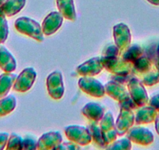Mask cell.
Returning a JSON list of instances; mask_svg holds the SVG:
<instances>
[{
    "mask_svg": "<svg viewBox=\"0 0 159 150\" xmlns=\"http://www.w3.org/2000/svg\"><path fill=\"white\" fill-rule=\"evenodd\" d=\"M120 50L116 45H108L102 56L104 68L117 77H126L134 73V63L126 60L119 54Z\"/></svg>",
    "mask_w": 159,
    "mask_h": 150,
    "instance_id": "6da1fadb",
    "label": "cell"
},
{
    "mask_svg": "<svg viewBox=\"0 0 159 150\" xmlns=\"http://www.w3.org/2000/svg\"><path fill=\"white\" fill-rule=\"evenodd\" d=\"M14 25L20 33L27 35L38 42H42L44 41V34L42 27L31 18L26 16L18 18L15 21Z\"/></svg>",
    "mask_w": 159,
    "mask_h": 150,
    "instance_id": "7a4b0ae2",
    "label": "cell"
},
{
    "mask_svg": "<svg viewBox=\"0 0 159 150\" xmlns=\"http://www.w3.org/2000/svg\"><path fill=\"white\" fill-rule=\"evenodd\" d=\"M105 94L118 101L119 104H126L131 109L137 107L135 102L131 99L129 91L126 90L122 83H119L116 81H111L105 85Z\"/></svg>",
    "mask_w": 159,
    "mask_h": 150,
    "instance_id": "3957f363",
    "label": "cell"
},
{
    "mask_svg": "<svg viewBox=\"0 0 159 150\" xmlns=\"http://www.w3.org/2000/svg\"><path fill=\"white\" fill-rule=\"evenodd\" d=\"M127 88L131 99L137 107L144 106L148 103V93L140 79L136 77H131L128 82Z\"/></svg>",
    "mask_w": 159,
    "mask_h": 150,
    "instance_id": "277c9868",
    "label": "cell"
},
{
    "mask_svg": "<svg viewBox=\"0 0 159 150\" xmlns=\"http://www.w3.org/2000/svg\"><path fill=\"white\" fill-rule=\"evenodd\" d=\"M120 105V113L116 123V131L119 136L126 134L135 122V116L130 107L126 104Z\"/></svg>",
    "mask_w": 159,
    "mask_h": 150,
    "instance_id": "5b68a950",
    "label": "cell"
},
{
    "mask_svg": "<svg viewBox=\"0 0 159 150\" xmlns=\"http://www.w3.org/2000/svg\"><path fill=\"white\" fill-rule=\"evenodd\" d=\"M67 138L79 145H88L92 142V136L88 128L78 125L67 127L65 129Z\"/></svg>",
    "mask_w": 159,
    "mask_h": 150,
    "instance_id": "8992f818",
    "label": "cell"
},
{
    "mask_svg": "<svg viewBox=\"0 0 159 150\" xmlns=\"http://www.w3.org/2000/svg\"><path fill=\"white\" fill-rule=\"evenodd\" d=\"M46 86L48 95L55 100H59L64 95V84L62 74L59 71H54L47 77Z\"/></svg>",
    "mask_w": 159,
    "mask_h": 150,
    "instance_id": "52a82bcc",
    "label": "cell"
},
{
    "mask_svg": "<svg viewBox=\"0 0 159 150\" xmlns=\"http://www.w3.org/2000/svg\"><path fill=\"white\" fill-rule=\"evenodd\" d=\"M80 88L86 94L94 98H102L105 96V89L100 82L91 77L83 76L78 81Z\"/></svg>",
    "mask_w": 159,
    "mask_h": 150,
    "instance_id": "ba28073f",
    "label": "cell"
},
{
    "mask_svg": "<svg viewBox=\"0 0 159 150\" xmlns=\"http://www.w3.org/2000/svg\"><path fill=\"white\" fill-rule=\"evenodd\" d=\"M37 77V73L32 67L25 68L17 77L13 88L17 92H27L30 89Z\"/></svg>",
    "mask_w": 159,
    "mask_h": 150,
    "instance_id": "9c48e42d",
    "label": "cell"
},
{
    "mask_svg": "<svg viewBox=\"0 0 159 150\" xmlns=\"http://www.w3.org/2000/svg\"><path fill=\"white\" fill-rule=\"evenodd\" d=\"M100 121V129L102 138L105 145H108L116 141L118 135L114 118L111 112H107Z\"/></svg>",
    "mask_w": 159,
    "mask_h": 150,
    "instance_id": "30bf717a",
    "label": "cell"
},
{
    "mask_svg": "<svg viewBox=\"0 0 159 150\" xmlns=\"http://www.w3.org/2000/svg\"><path fill=\"white\" fill-rule=\"evenodd\" d=\"M113 37L115 44L120 51H124L131 43L130 30L125 24H116L113 27Z\"/></svg>",
    "mask_w": 159,
    "mask_h": 150,
    "instance_id": "8fae6325",
    "label": "cell"
},
{
    "mask_svg": "<svg viewBox=\"0 0 159 150\" xmlns=\"http://www.w3.org/2000/svg\"><path fill=\"white\" fill-rule=\"evenodd\" d=\"M126 138L131 141L140 145H149L154 142V134L148 128L141 127H135L129 128L126 132Z\"/></svg>",
    "mask_w": 159,
    "mask_h": 150,
    "instance_id": "7c38bea8",
    "label": "cell"
},
{
    "mask_svg": "<svg viewBox=\"0 0 159 150\" xmlns=\"http://www.w3.org/2000/svg\"><path fill=\"white\" fill-rule=\"evenodd\" d=\"M64 17L59 12H52L42 22V31L46 36H50L56 33L62 26Z\"/></svg>",
    "mask_w": 159,
    "mask_h": 150,
    "instance_id": "4fadbf2b",
    "label": "cell"
},
{
    "mask_svg": "<svg viewBox=\"0 0 159 150\" xmlns=\"http://www.w3.org/2000/svg\"><path fill=\"white\" fill-rule=\"evenodd\" d=\"M62 142V137L58 131L45 133L39 138L37 149L50 150L56 149Z\"/></svg>",
    "mask_w": 159,
    "mask_h": 150,
    "instance_id": "5bb4252c",
    "label": "cell"
},
{
    "mask_svg": "<svg viewBox=\"0 0 159 150\" xmlns=\"http://www.w3.org/2000/svg\"><path fill=\"white\" fill-rule=\"evenodd\" d=\"M103 68L102 57H94L78 66L76 72L82 76L93 77L100 73Z\"/></svg>",
    "mask_w": 159,
    "mask_h": 150,
    "instance_id": "9a60e30c",
    "label": "cell"
},
{
    "mask_svg": "<svg viewBox=\"0 0 159 150\" xmlns=\"http://www.w3.org/2000/svg\"><path fill=\"white\" fill-rule=\"evenodd\" d=\"M157 70L154 59L143 54L134 63V72L140 75V79Z\"/></svg>",
    "mask_w": 159,
    "mask_h": 150,
    "instance_id": "2e32d148",
    "label": "cell"
},
{
    "mask_svg": "<svg viewBox=\"0 0 159 150\" xmlns=\"http://www.w3.org/2000/svg\"><path fill=\"white\" fill-rule=\"evenodd\" d=\"M16 68V62L6 47H0V69L7 73H13Z\"/></svg>",
    "mask_w": 159,
    "mask_h": 150,
    "instance_id": "e0dca14e",
    "label": "cell"
},
{
    "mask_svg": "<svg viewBox=\"0 0 159 150\" xmlns=\"http://www.w3.org/2000/svg\"><path fill=\"white\" fill-rule=\"evenodd\" d=\"M82 114L90 120L98 122L105 115V110L96 102H89L82 109Z\"/></svg>",
    "mask_w": 159,
    "mask_h": 150,
    "instance_id": "ac0fdd59",
    "label": "cell"
},
{
    "mask_svg": "<svg viewBox=\"0 0 159 150\" xmlns=\"http://www.w3.org/2000/svg\"><path fill=\"white\" fill-rule=\"evenodd\" d=\"M56 5L59 12L65 19L70 21H76V13L73 0H56Z\"/></svg>",
    "mask_w": 159,
    "mask_h": 150,
    "instance_id": "d6986e66",
    "label": "cell"
},
{
    "mask_svg": "<svg viewBox=\"0 0 159 150\" xmlns=\"http://www.w3.org/2000/svg\"><path fill=\"white\" fill-rule=\"evenodd\" d=\"M157 111L152 106H142V108L137 112L135 117V122L137 125L147 124L154 121Z\"/></svg>",
    "mask_w": 159,
    "mask_h": 150,
    "instance_id": "ffe728a7",
    "label": "cell"
},
{
    "mask_svg": "<svg viewBox=\"0 0 159 150\" xmlns=\"http://www.w3.org/2000/svg\"><path fill=\"white\" fill-rule=\"evenodd\" d=\"M26 0H6L0 7L2 13L8 17L15 16L25 7Z\"/></svg>",
    "mask_w": 159,
    "mask_h": 150,
    "instance_id": "44dd1931",
    "label": "cell"
},
{
    "mask_svg": "<svg viewBox=\"0 0 159 150\" xmlns=\"http://www.w3.org/2000/svg\"><path fill=\"white\" fill-rule=\"evenodd\" d=\"M16 75L13 73L4 72L0 75V99L5 97L13 88Z\"/></svg>",
    "mask_w": 159,
    "mask_h": 150,
    "instance_id": "7402d4cb",
    "label": "cell"
},
{
    "mask_svg": "<svg viewBox=\"0 0 159 150\" xmlns=\"http://www.w3.org/2000/svg\"><path fill=\"white\" fill-rule=\"evenodd\" d=\"M16 99L13 96H8L0 99V117H5L16 108Z\"/></svg>",
    "mask_w": 159,
    "mask_h": 150,
    "instance_id": "603a6c76",
    "label": "cell"
},
{
    "mask_svg": "<svg viewBox=\"0 0 159 150\" xmlns=\"http://www.w3.org/2000/svg\"><path fill=\"white\" fill-rule=\"evenodd\" d=\"M88 129H89L90 132H91V136H92V140L95 142L97 145L99 147H103V148H106V145L105 144V142L102 138V131H101L100 126H98L96 121H92L88 126Z\"/></svg>",
    "mask_w": 159,
    "mask_h": 150,
    "instance_id": "cb8c5ba5",
    "label": "cell"
},
{
    "mask_svg": "<svg viewBox=\"0 0 159 150\" xmlns=\"http://www.w3.org/2000/svg\"><path fill=\"white\" fill-rule=\"evenodd\" d=\"M143 54L142 49L138 45H134V46L129 48L128 47L126 50L123 51L122 56L126 60L134 63L138 58H140Z\"/></svg>",
    "mask_w": 159,
    "mask_h": 150,
    "instance_id": "d4e9b609",
    "label": "cell"
},
{
    "mask_svg": "<svg viewBox=\"0 0 159 150\" xmlns=\"http://www.w3.org/2000/svg\"><path fill=\"white\" fill-rule=\"evenodd\" d=\"M9 35V26L7 16L0 9V44H3L7 41Z\"/></svg>",
    "mask_w": 159,
    "mask_h": 150,
    "instance_id": "484cf974",
    "label": "cell"
},
{
    "mask_svg": "<svg viewBox=\"0 0 159 150\" xmlns=\"http://www.w3.org/2000/svg\"><path fill=\"white\" fill-rule=\"evenodd\" d=\"M132 148V144L131 141L129 138L120 139L118 141H114L112 143L107 145L106 148L108 149H123V150H129Z\"/></svg>",
    "mask_w": 159,
    "mask_h": 150,
    "instance_id": "4316f807",
    "label": "cell"
},
{
    "mask_svg": "<svg viewBox=\"0 0 159 150\" xmlns=\"http://www.w3.org/2000/svg\"><path fill=\"white\" fill-rule=\"evenodd\" d=\"M22 141L23 139L20 136L13 133V134H10V136L9 137L6 148L8 150L22 149Z\"/></svg>",
    "mask_w": 159,
    "mask_h": 150,
    "instance_id": "83f0119b",
    "label": "cell"
},
{
    "mask_svg": "<svg viewBox=\"0 0 159 150\" xmlns=\"http://www.w3.org/2000/svg\"><path fill=\"white\" fill-rule=\"evenodd\" d=\"M38 142L32 137H25L22 141V149H37Z\"/></svg>",
    "mask_w": 159,
    "mask_h": 150,
    "instance_id": "f1b7e54d",
    "label": "cell"
},
{
    "mask_svg": "<svg viewBox=\"0 0 159 150\" xmlns=\"http://www.w3.org/2000/svg\"><path fill=\"white\" fill-rule=\"evenodd\" d=\"M80 147L79 145L74 143V142H63L61 143L56 149H65V150H75V149H80Z\"/></svg>",
    "mask_w": 159,
    "mask_h": 150,
    "instance_id": "f546056e",
    "label": "cell"
},
{
    "mask_svg": "<svg viewBox=\"0 0 159 150\" xmlns=\"http://www.w3.org/2000/svg\"><path fill=\"white\" fill-rule=\"evenodd\" d=\"M9 137H10V135H9L8 133H0V150L4 149L7 147Z\"/></svg>",
    "mask_w": 159,
    "mask_h": 150,
    "instance_id": "4dcf8cb0",
    "label": "cell"
},
{
    "mask_svg": "<svg viewBox=\"0 0 159 150\" xmlns=\"http://www.w3.org/2000/svg\"><path fill=\"white\" fill-rule=\"evenodd\" d=\"M148 103H149V105L152 106L157 112H159V94H157L153 96L149 100Z\"/></svg>",
    "mask_w": 159,
    "mask_h": 150,
    "instance_id": "1f68e13d",
    "label": "cell"
},
{
    "mask_svg": "<svg viewBox=\"0 0 159 150\" xmlns=\"http://www.w3.org/2000/svg\"><path fill=\"white\" fill-rule=\"evenodd\" d=\"M154 63H155L156 67H157V69L159 70V45L157 46V49H156V54L154 56Z\"/></svg>",
    "mask_w": 159,
    "mask_h": 150,
    "instance_id": "d6a6232c",
    "label": "cell"
},
{
    "mask_svg": "<svg viewBox=\"0 0 159 150\" xmlns=\"http://www.w3.org/2000/svg\"><path fill=\"white\" fill-rule=\"evenodd\" d=\"M154 123H155V130L157 131V134H159V113L156 116V118L154 120Z\"/></svg>",
    "mask_w": 159,
    "mask_h": 150,
    "instance_id": "836d02e7",
    "label": "cell"
},
{
    "mask_svg": "<svg viewBox=\"0 0 159 150\" xmlns=\"http://www.w3.org/2000/svg\"><path fill=\"white\" fill-rule=\"evenodd\" d=\"M148 2L154 6H159V0H147Z\"/></svg>",
    "mask_w": 159,
    "mask_h": 150,
    "instance_id": "e575fe53",
    "label": "cell"
},
{
    "mask_svg": "<svg viewBox=\"0 0 159 150\" xmlns=\"http://www.w3.org/2000/svg\"><path fill=\"white\" fill-rule=\"evenodd\" d=\"M6 0H0V7H1V6H2V4L4 2H5Z\"/></svg>",
    "mask_w": 159,
    "mask_h": 150,
    "instance_id": "d590c367",
    "label": "cell"
}]
</instances>
